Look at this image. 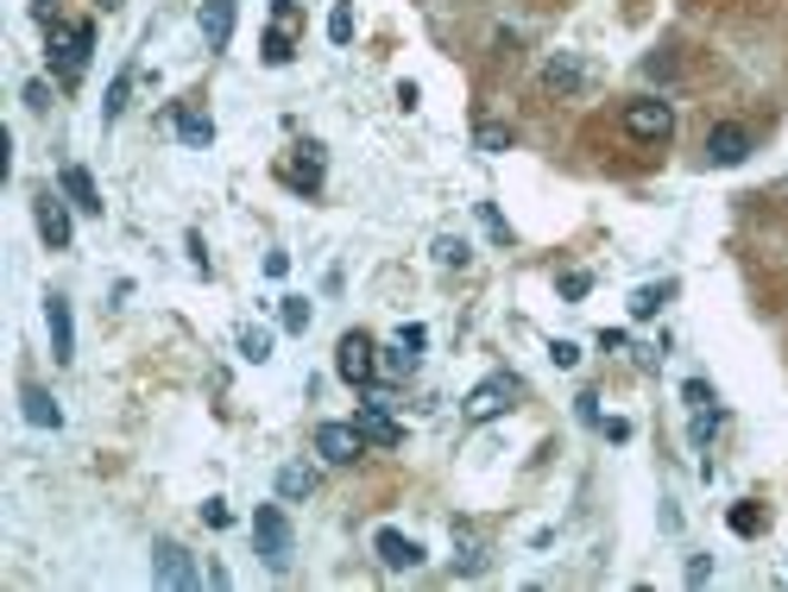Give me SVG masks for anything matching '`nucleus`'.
<instances>
[{
    "instance_id": "nucleus-1",
    "label": "nucleus",
    "mask_w": 788,
    "mask_h": 592,
    "mask_svg": "<svg viewBox=\"0 0 788 592\" xmlns=\"http://www.w3.org/2000/svg\"><path fill=\"white\" fill-rule=\"evenodd\" d=\"M44 32H51V63H58V76L82 82L89 51H95V25H89V20H51Z\"/></svg>"
},
{
    "instance_id": "nucleus-2",
    "label": "nucleus",
    "mask_w": 788,
    "mask_h": 592,
    "mask_svg": "<svg viewBox=\"0 0 788 592\" xmlns=\"http://www.w3.org/2000/svg\"><path fill=\"white\" fill-rule=\"evenodd\" d=\"M618 126H625V139H637V145H669L675 139V108L663 95H637V101H625Z\"/></svg>"
},
{
    "instance_id": "nucleus-3",
    "label": "nucleus",
    "mask_w": 788,
    "mask_h": 592,
    "mask_svg": "<svg viewBox=\"0 0 788 592\" xmlns=\"http://www.w3.org/2000/svg\"><path fill=\"white\" fill-rule=\"evenodd\" d=\"M517 397H524V385H517L512 372H493V378H479V385H473V391H467V404H461V416H467L473 429H479V422H498V416L512 410Z\"/></svg>"
},
{
    "instance_id": "nucleus-4",
    "label": "nucleus",
    "mask_w": 788,
    "mask_h": 592,
    "mask_svg": "<svg viewBox=\"0 0 788 592\" xmlns=\"http://www.w3.org/2000/svg\"><path fill=\"white\" fill-rule=\"evenodd\" d=\"M253 542H259V561L272 573L291 568V517H284V504H259L253 511Z\"/></svg>"
},
{
    "instance_id": "nucleus-5",
    "label": "nucleus",
    "mask_w": 788,
    "mask_h": 592,
    "mask_svg": "<svg viewBox=\"0 0 788 592\" xmlns=\"http://www.w3.org/2000/svg\"><path fill=\"white\" fill-rule=\"evenodd\" d=\"M277 177L291 183L296 196H315V190H322V177H329V159H322V145H315V139L291 145V152L277 159Z\"/></svg>"
},
{
    "instance_id": "nucleus-6",
    "label": "nucleus",
    "mask_w": 788,
    "mask_h": 592,
    "mask_svg": "<svg viewBox=\"0 0 788 592\" xmlns=\"http://www.w3.org/2000/svg\"><path fill=\"white\" fill-rule=\"evenodd\" d=\"M335 372L347 378V385H354V391H366V385H373L378 378V347L366 335H341V347H335Z\"/></svg>"
},
{
    "instance_id": "nucleus-7",
    "label": "nucleus",
    "mask_w": 788,
    "mask_h": 592,
    "mask_svg": "<svg viewBox=\"0 0 788 592\" xmlns=\"http://www.w3.org/2000/svg\"><path fill=\"white\" fill-rule=\"evenodd\" d=\"M152 580L158 586H171V592H190V586H202V568L190 561L183 542H158L152 549Z\"/></svg>"
},
{
    "instance_id": "nucleus-8",
    "label": "nucleus",
    "mask_w": 788,
    "mask_h": 592,
    "mask_svg": "<svg viewBox=\"0 0 788 592\" xmlns=\"http://www.w3.org/2000/svg\"><path fill=\"white\" fill-rule=\"evenodd\" d=\"M354 429L366 435V448H404V429H397V416L385 397H366L354 410Z\"/></svg>"
},
{
    "instance_id": "nucleus-9",
    "label": "nucleus",
    "mask_w": 788,
    "mask_h": 592,
    "mask_svg": "<svg viewBox=\"0 0 788 592\" xmlns=\"http://www.w3.org/2000/svg\"><path fill=\"white\" fill-rule=\"evenodd\" d=\"M315 455L329 460V467H354V460L366 455V435H360L354 422H322V429H315Z\"/></svg>"
},
{
    "instance_id": "nucleus-10",
    "label": "nucleus",
    "mask_w": 788,
    "mask_h": 592,
    "mask_svg": "<svg viewBox=\"0 0 788 592\" xmlns=\"http://www.w3.org/2000/svg\"><path fill=\"white\" fill-rule=\"evenodd\" d=\"M750 159V126H738V120H719L707 133V164L713 171H731V164Z\"/></svg>"
},
{
    "instance_id": "nucleus-11",
    "label": "nucleus",
    "mask_w": 788,
    "mask_h": 592,
    "mask_svg": "<svg viewBox=\"0 0 788 592\" xmlns=\"http://www.w3.org/2000/svg\"><path fill=\"white\" fill-rule=\"evenodd\" d=\"M259 58L272 63V70H284L296 58V7H272V32L259 39Z\"/></svg>"
},
{
    "instance_id": "nucleus-12",
    "label": "nucleus",
    "mask_w": 788,
    "mask_h": 592,
    "mask_svg": "<svg viewBox=\"0 0 788 592\" xmlns=\"http://www.w3.org/2000/svg\"><path fill=\"white\" fill-rule=\"evenodd\" d=\"M44 321H51V359L70 366V359H77V321H70V303H63V296H44Z\"/></svg>"
},
{
    "instance_id": "nucleus-13",
    "label": "nucleus",
    "mask_w": 788,
    "mask_h": 592,
    "mask_svg": "<svg viewBox=\"0 0 788 592\" xmlns=\"http://www.w3.org/2000/svg\"><path fill=\"white\" fill-rule=\"evenodd\" d=\"M543 89H549V95H580V89H587V63L574 58V51H555V58L543 63Z\"/></svg>"
},
{
    "instance_id": "nucleus-14",
    "label": "nucleus",
    "mask_w": 788,
    "mask_h": 592,
    "mask_svg": "<svg viewBox=\"0 0 788 592\" xmlns=\"http://www.w3.org/2000/svg\"><path fill=\"white\" fill-rule=\"evenodd\" d=\"M32 221H39V234H44V246H51V253H63V246H70V208H63L51 190L32 202Z\"/></svg>"
},
{
    "instance_id": "nucleus-15",
    "label": "nucleus",
    "mask_w": 788,
    "mask_h": 592,
    "mask_svg": "<svg viewBox=\"0 0 788 592\" xmlns=\"http://www.w3.org/2000/svg\"><path fill=\"white\" fill-rule=\"evenodd\" d=\"M373 549H378V561H385L392 573L423 568V542H411L404 530H378V535H373Z\"/></svg>"
},
{
    "instance_id": "nucleus-16",
    "label": "nucleus",
    "mask_w": 788,
    "mask_h": 592,
    "mask_svg": "<svg viewBox=\"0 0 788 592\" xmlns=\"http://www.w3.org/2000/svg\"><path fill=\"white\" fill-rule=\"evenodd\" d=\"M196 25H202V39H209V51H228V39H234V0H202Z\"/></svg>"
},
{
    "instance_id": "nucleus-17",
    "label": "nucleus",
    "mask_w": 788,
    "mask_h": 592,
    "mask_svg": "<svg viewBox=\"0 0 788 592\" xmlns=\"http://www.w3.org/2000/svg\"><path fill=\"white\" fill-rule=\"evenodd\" d=\"M20 410H26V422H32V429H63L58 397L44 391V385H26V391H20Z\"/></svg>"
},
{
    "instance_id": "nucleus-18",
    "label": "nucleus",
    "mask_w": 788,
    "mask_h": 592,
    "mask_svg": "<svg viewBox=\"0 0 788 592\" xmlns=\"http://www.w3.org/2000/svg\"><path fill=\"white\" fill-rule=\"evenodd\" d=\"M63 196H70V208H82V215H101V190L82 164H63Z\"/></svg>"
},
{
    "instance_id": "nucleus-19",
    "label": "nucleus",
    "mask_w": 788,
    "mask_h": 592,
    "mask_svg": "<svg viewBox=\"0 0 788 592\" xmlns=\"http://www.w3.org/2000/svg\"><path fill=\"white\" fill-rule=\"evenodd\" d=\"M473 145H479L486 159H505V152L517 145V133L505 126V120H473Z\"/></svg>"
},
{
    "instance_id": "nucleus-20",
    "label": "nucleus",
    "mask_w": 788,
    "mask_h": 592,
    "mask_svg": "<svg viewBox=\"0 0 788 592\" xmlns=\"http://www.w3.org/2000/svg\"><path fill=\"white\" fill-rule=\"evenodd\" d=\"M171 126H178L183 145H209L215 139V120L202 114V108H171Z\"/></svg>"
},
{
    "instance_id": "nucleus-21",
    "label": "nucleus",
    "mask_w": 788,
    "mask_h": 592,
    "mask_svg": "<svg viewBox=\"0 0 788 592\" xmlns=\"http://www.w3.org/2000/svg\"><path fill=\"white\" fill-rule=\"evenodd\" d=\"M675 296V284H644V290H630V321H650L663 316V303Z\"/></svg>"
},
{
    "instance_id": "nucleus-22",
    "label": "nucleus",
    "mask_w": 788,
    "mask_h": 592,
    "mask_svg": "<svg viewBox=\"0 0 788 592\" xmlns=\"http://www.w3.org/2000/svg\"><path fill=\"white\" fill-rule=\"evenodd\" d=\"M310 492H315V473L303 467V460L277 467V498H310Z\"/></svg>"
},
{
    "instance_id": "nucleus-23",
    "label": "nucleus",
    "mask_w": 788,
    "mask_h": 592,
    "mask_svg": "<svg viewBox=\"0 0 788 592\" xmlns=\"http://www.w3.org/2000/svg\"><path fill=\"white\" fill-rule=\"evenodd\" d=\"M416 372V347H404V340H392L385 354H378V378H411Z\"/></svg>"
},
{
    "instance_id": "nucleus-24",
    "label": "nucleus",
    "mask_w": 788,
    "mask_h": 592,
    "mask_svg": "<svg viewBox=\"0 0 788 592\" xmlns=\"http://www.w3.org/2000/svg\"><path fill=\"white\" fill-rule=\"evenodd\" d=\"M467 258H473V246H467L461 234H442V239H435V265H442V272H461Z\"/></svg>"
},
{
    "instance_id": "nucleus-25",
    "label": "nucleus",
    "mask_w": 788,
    "mask_h": 592,
    "mask_svg": "<svg viewBox=\"0 0 788 592\" xmlns=\"http://www.w3.org/2000/svg\"><path fill=\"white\" fill-rule=\"evenodd\" d=\"M127 95H133V70H120V76L108 82V101H101V120H120V114H127Z\"/></svg>"
},
{
    "instance_id": "nucleus-26",
    "label": "nucleus",
    "mask_w": 788,
    "mask_h": 592,
    "mask_svg": "<svg viewBox=\"0 0 788 592\" xmlns=\"http://www.w3.org/2000/svg\"><path fill=\"white\" fill-rule=\"evenodd\" d=\"M726 523H731V535H764L769 517H764V504H731Z\"/></svg>"
},
{
    "instance_id": "nucleus-27",
    "label": "nucleus",
    "mask_w": 788,
    "mask_h": 592,
    "mask_svg": "<svg viewBox=\"0 0 788 592\" xmlns=\"http://www.w3.org/2000/svg\"><path fill=\"white\" fill-rule=\"evenodd\" d=\"M329 44H354V0H335V13H329Z\"/></svg>"
},
{
    "instance_id": "nucleus-28",
    "label": "nucleus",
    "mask_w": 788,
    "mask_h": 592,
    "mask_svg": "<svg viewBox=\"0 0 788 592\" xmlns=\"http://www.w3.org/2000/svg\"><path fill=\"white\" fill-rule=\"evenodd\" d=\"M240 354L253 359V366L259 359H272V328H253V321H246V328H240Z\"/></svg>"
},
{
    "instance_id": "nucleus-29",
    "label": "nucleus",
    "mask_w": 788,
    "mask_h": 592,
    "mask_svg": "<svg viewBox=\"0 0 788 592\" xmlns=\"http://www.w3.org/2000/svg\"><path fill=\"white\" fill-rule=\"evenodd\" d=\"M473 215H479V227H486L498 246H512V227H505V215H498V202H473Z\"/></svg>"
},
{
    "instance_id": "nucleus-30",
    "label": "nucleus",
    "mask_w": 788,
    "mask_h": 592,
    "mask_svg": "<svg viewBox=\"0 0 788 592\" xmlns=\"http://www.w3.org/2000/svg\"><path fill=\"white\" fill-rule=\"evenodd\" d=\"M277 321H284L291 335H303V328H310V303H303V296H284V303H277Z\"/></svg>"
},
{
    "instance_id": "nucleus-31",
    "label": "nucleus",
    "mask_w": 788,
    "mask_h": 592,
    "mask_svg": "<svg viewBox=\"0 0 788 592\" xmlns=\"http://www.w3.org/2000/svg\"><path fill=\"white\" fill-rule=\"evenodd\" d=\"M681 397H688V410H713V385H707V378H688Z\"/></svg>"
},
{
    "instance_id": "nucleus-32",
    "label": "nucleus",
    "mask_w": 788,
    "mask_h": 592,
    "mask_svg": "<svg viewBox=\"0 0 788 592\" xmlns=\"http://www.w3.org/2000/svg\"><path fill=\"white\" fill-rule=\"evenodd\" d=\"M202 523H209V530H228V523H234L228 498H209V504H202Z\"/></svg>"
},
{
    "instance_id": "nucleus-33",
    "label": "nucleus",
    "mask_w": 788,
    "mask_h": 592,
    "mask_svg": "<svg viewBox=\"0 0 788 592\" xmlns=\"http://www.w3.org/2000/svg\"><path fill=\"white\" fill-rule=\"evenodd\" d=\"M713 429H719V410H694V448H707Z\"/></svg>"
},
{
    "instance_id": "nucleus-34",
    "label": "nucleus",
    "mask_w": 788,
    "mask_h": 592,
    "mask_svg": "<svg viewBox=\"0 0 788 592\" xmlns=\"http://www.w3.org/2000/svg\"><path fill=\"white\" fill-rule=\"evenodd\" d=\"M549 359L562 372H574V366H580V347H574V340H549Z\"/></svg>"
},
{
    "instance_id": "nucleus-35",
    "label": "nucleus",
    "mask_w": 788,
    "mask_h": 592,
    "mask_svg": "<svg viewBox=\"0 0 788 592\" xmlns=\"http://www.w3.org/2000/svg\"><path fill=\"white\" fill-rule=\"evenodd\" d=\"M587 290H593V277H587V272H562V296H568V303H580Z\"/></svg>"
},
{
    "instance_id": "nucleus-36",
    "label": "nucleus",
    "mask_w": 788,
    "mask_h": 592,
    "mask_svg": "<svg viewBox=\"0 0 788 592\" xmlns=\"http://www.w3.org/2000/svg\"><path fill=\"white\" fill-rule=\"evenodd\" d=\"M593 429L606 435V441H630V422H625V416H599V422H593Z\"/></svg>"
},
{
    "instance_id": "nucleus-37",
    "label": "nucleus",
    "mask_w": 788,
    "mask_h": 592,
    "mask_svg": "<svg viewBox=\"0 0 788 592\" xmlns=\"http://www.w3.org/2000/svg\"><path fill=\"white\" fill-rule=\"evenodd\" d=\"M574 416H580V422L593 429V422H599V397H593V391H580V397H574Z\"/></svg>"
},
{
    "instance_id": "nucleus-38",
    "label": "nucleus",
    "mask_w": 788,
    "mask_h": 592,
    "mask_svg": "<svg viewBox=\"0 0 788 592\" xmlns=\"http://www.w3.org/2000/svg\"><path fill=\"white\" fill-rule=\"evenodd\" d=\"M397 340H404V347H416V354L430 347V335H423V321H404V328H397Z\"/></svg>"
},
{
    "instance_id": "nucleus-39",
    "label": "nucleus",
    "mask_w": 788,
    "mask_h": 592,
    "mask_svg": "<svg viewBox=\"0 0 788 592\" xmlns=\"http://www.w3.org/2000/svg\"><path fill=\"white\" fill-rule=\"evenodd\" d=\"M707 580H713V561H707V554H694V561H688V586H707Z\"/></svg>"
},
{
    "instance_id": "nucleus-40",
    "label": "nucleus",
    "mask_w": 788,
    "mask_h": 592,
    "mask_svg": "<svg viewBox=\"0 0 788 592\" xmlns=\"http://www.w3.org/2000/svg\"><path fill=\"white\" fill-rule=\"evenodd\" d=\"M26 108H51V89H44V82H26Z\"/></svg>"
},
{
    "instance_id": "nucleus-41",
    "label": "nucleus",
    "mask_w": 788,
    "mask_h": 592,
    "mask_svg": "<svg viewBox=\"0 0 788 592\" xmlns=\"http://www.w3.org/2000/svg\"><path fill=\"white\" fill-rule=\"evenodd\" d=\"M291 272V253H265V277H284Z\"/></svg>"
},
{
    "instance_id": "nucleus-42",
    "label": "nucleus",
    "mask_w": 788,
    "mask_h": 592,
    "mask_svg": "<svg viewBox=\"0 0 788 592\" xmlns=\"http://www.w3.org/2000/svg\"><path fill=\"white\" fill-rule=\"evenodd\" d=\"M114 7H127V0H101V13H114Z\"/></svg>"
},
{
    "instance_id": "nucleus-43",
    "label": "nucleus",
    "mask_w": 788,
    "mask_h": 592,
    "mask_svg": "<svg viewBox=\"0 0 788 592\" xmlns=\"http://www.w3.org/2000/svg\"><path fill=\"white\" fill-rule=\"evenodd\" d=\"M272 7H296V0H272Z\"/></svg>"
}]
</instances>
